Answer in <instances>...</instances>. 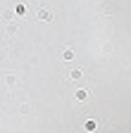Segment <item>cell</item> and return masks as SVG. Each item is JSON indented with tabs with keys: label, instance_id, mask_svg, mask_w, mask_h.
I'll list each match as a JSON object with an SVG mask.
<instances>
[{
	"label": "cell",
	"instance_id": "1",
	"mask_svg": "<svg viewBox=\"0 0 131 133\" xmlns=\"http://www.w3.org/2000/svg\"><path fill=\"white\" fill-rule=\"evenodd\" d=\"M38 17H41V19H50V14H48L45 10H41V12H38Z\"/></svg>",
	"mask_w": 131,
	"mask_h": 133
},
{
	"label": "cell",
	"instance_id": "2",
	"mask_svg": "<svg viewBox=\"0 0 131 133\" xmlns=\"http://www.w3.org/2000/svg\"><path fill=\"white\" fill-rule=\"evenodd\" d=\"M86 97V90H76V100H84Z\"/></svg>",
	"mask_w": 131,
	"mask_h": 133
}]
</instances>
